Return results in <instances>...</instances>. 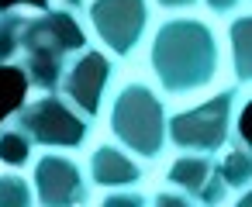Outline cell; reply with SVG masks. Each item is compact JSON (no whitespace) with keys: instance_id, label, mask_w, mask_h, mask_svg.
Listing matches in <instances>:
<instances>
[{"instance_id":"9c48e42d","label":"cell","mask_w":252,"mask_h":207,"mask_svg":"<svg viewBox=\"0 0 252 207\" xmlns=\"http://www.w3.org/2000/svg\"><path fill=\"white\" fill-rule=\"evenodd\" d=\"M162 183L183 190L193 204H224L231 200L221 173H218V155H204V152H180L166 173Z\"/></svg>"},{"instance_id":"5b68a950","label":"cell","mask_w":252,"mask_h":207,"mask_svg":"<svg viewBox=\"0 0 252 207\" xmlns=\"http://www.w3.org/2000/svg\"><path fill=\"white\" fill-rule=\"evenodd\" d=\"M11 121L35 142V148H66L76 152L90 142V131L97 121H90L63 90H49V93H32L14 114Z\"/></svg>"},{"instance_id":"52a82bcc","label":"cell","mask_w":252,"mask_h":207,"mask_svg":"<svg viewBox=\"0 0 252 207\" xmlns=\"http://www.w3.org/2000/svg\"><path fill=\"white\" fill-rule=\"evenodd\" d=\"M114 76H118V59L104 45H87L69 62L59 90L90 121H97L100 114H107V104H111V93H114Z\"/></svg>"},{"instance_id":"8fae6325","label":"cell","mask_w":252,"mask_h":207,"mask_svg":"<svg viewBox=\"0 0 252 207\" xmlns=\"http://www.w3.org/2000/svg\"><path fill=\"white\" fill-rule=\"evenodd\" d=\"M224 49H228V66H231V83L252 93V11L228 18L224 28Z\"/></svg>"},{"instance_id":"ffe728a7","label":"cell","mask_w":252,"mask_h":207,"mask_svg":"<svg viewBox=\"0 0 252 207\" xmlns=\"http://www.w3.org/2000/svg\"><path fill=\"white\" fill-rule=\"evenodd\" d=\"M52 4H69V0H52Z\"/></svg>"},{"instance_id":"e0dca14e","label":"cell","mask_w":252,"mask_h":207,"mask_svg":"<svg viewBox=\"0 0 252 207\" xmlns=\"http://www.w3.org/2000/svg\"><path fill=\"white\" fill-rule=\"evenodd\" d=\"M200 7L214 18H235V14H242L245 0H200Z\"/></svg>"},{"instance_id":"ac0fdd59","label":"cell","mask_w":252,"mask_h":207,"mask_svg":"<svg viewBox=\"0 0 252 207\" xmlns=\"http://www.w3.org/2000/svg\"><path fill=\"white\" fill-rule=\"evenodd\" d=\"M152 204H159V207H187V204H193L183 190H176V186H162V190H156L152 193Z\"/></svg>"},{"instance_id":"8992f818","label":"cell","mask_w":252,"mask_h":207,"mask_svg":"<svg viewBox=\"0 0 252 207\" xmlns=\"http://www.w3.org/2000/svg\"><path fill=\"white\" fill-rule=\"evenodd\" d=\"M152 0H83V21L97 45H104L118 62H131L152 35Z\"/></svg>"},{"instance_id":"d6986e66","label":"cell","mask_w":252,"mask_h":207,"mask_svg":"<svg viewBox=\"0 0 252 207\" xmlns=\"http://www.w3.org/2000/svg\"><path fill=\"white\" fill-rule=\"evenodd\" d=\"M152 4L162 14H190V11L200 7V0H152Z\"/></svg>"},{"instance_id":"3957f363","label":"cell","mask_w":252,"mask_h":207,"mask_svg":"<svg viewBox=\"0 0 252 207\" xmlns=\"http://www.w3.org/2000/svg\"><path fill=\"white\" fill-rule=\"evenodd\" d=\"M169 97L142 76H131L114 87L107 104V131L128 152L145 159L149 166L159 162L169 148Z\"/></svg>"},{"instance_id":"7c38bea8","label":"cell","mask_w":252,"mask_h":207,"mask_svg":"<svg viewBox=\"0 0 252 207\" xmlns=\"http://www.w3.org/2000/svg\"><path fill=\"white\" fill-rule=\"evenodd\" d=\"M218 173L231 193V200H242L252 193V142L235 135L221 152H218Z\"/></svg>"},{"instance_id":"6da1fadb","label":"cell","mask_w":252,"mask_h":207,"mask_svg":"<svg viewBox=\"0 0 252 207\" xmlns=\"http://www.w3.org/2000/svg\"><path fill=\"white\" fill-rule=\"evenodd\" d=\"M224 35L197 14H166L149 35V80L169 100H193L224 73Z\"/></svg>"},{"instance_id":"30bf717a","label":"cell","mask_w":252,"mask_h":207,"mask_svg":"<svg viewBox=\"0 0 252 207\" xmlns=\"http://www.w3.org/2000/svg\"><path fill=\"white\" fill-rule=\"evenodd\" d=\"M149 162L138 159L135 152H128L121 142L107 138L100 145L90 148L87 155V173H90V183L94 190H121V186H142L149 179Z\"/></svg>"},{"instance_id":"7a4b0ae2","label":"cell","mask_w":252,"mask_h":207,"mask_svg":"<svg viewBox=\"0 0 252 207\" xmlns=\"http://www.w3.org/2000/svg\"><path fill=\"white\" fill-rule=\"evenodd\" d=\"M90 45V28L69 4L35 7L25 28L18 69L28 80L32 93H49L63 87L69 62Z\"/></svg>"},{"instance_id":"44dd1931","label":"cell","mask_w":252,"mask_h":207,"mask_svg":"<svg viewBox=\"0 0 252 207\" xmlns=\"http://www.w3.org/2000/svg\"><path fill=\"white\" fill-rule=\"evenodd\" d=\"M249 4H252V0H249Z\"/></svg>"},{"instance_id":"5bb4252c","label":"cell","mask_w":252,"mask_h":207,"mask_svg":"<svg viewBox=\"0 0 252 207\" xmlns=\"http://www.w3.org/2000/svg\"><path fill=\"white\" fill-rule=\"evenodd\" d=\"M32 162H35V142L11 118H4V124H0V166L4 169H25Z\"/></svg>"},{"instance_id":"9a60e30c","label":"cell","mask_w":252,"mask_h":207,"mask_svg":"<svg viewBox=\"0 0 252 207\" xmlns=\"http://www.w3.org/2000/svg\"><path fill=\"white\" fill-rule=\"evenodd\" d=\"M38 204L32 176H21V169H4L0 173V207H28Z\"/></svg>"},{"instance_id":"4fadbf2b","label":"cell","mask_w":252,"mask_h":207,"mask_svg":"<svg viewBox=\"0 0 252 207\" xmlns=\"http://www.w3.org/2000/svg\"><path fill=\"white\" fill-rule=\"evenodd\" d=\"M32 11H35L32 4H14L7 11H0V66H18Z\"/></svg>"},{"instance_id":"2e32d148","label":"cell","mask_w":252,"mask_h":207,"mask_svg":"<svg viewBox=\"0 0 252 207\" xmlns=\"http://www.w3.org/2000/svg\"><path fill=\"white\" fill-rule=\"evenodd\" d=\"M100 204L104 207H145V204H152V197L149 193H142V186H121V190H104L100 193Z\"/></svg>"},{"instance_id":"ba28073f","label":"cell","mask_w":252,"mask_h":207,"mask_svg":"<svg viewBox=\"0 0 252 207\" xmlns=\"http://www.w3.org/2000/svg\"><path fill=\"white\" fill-rule=\"evenodd\" d=\"M32 183L35 197L45 207H69V204H87L94 193L87 162H80L66 148H45L32 162Z\"/></svg>"},{"instance_id":"277c9868","label":"cell","mask_w":252,"mask_h":207,"mask_svg":"<svg viewBox=\"0 0 252 207\" xmlns=\"http://www.w3.org/2000/svg\"><path fill=\"white\" fill-rule=\"evenodd\" d=\"M245 104H249V90L231 83V87H221L211 97L176 111L169 118V148L218 155L238 135V118H242Z\"/></svg>"}]
</instances>
